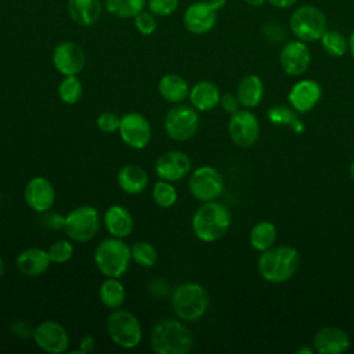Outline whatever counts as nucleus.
Listing matches in <instances>:
<instances>
[{
    "mask_svg": "<svg viewBox=\"0 0 354 354\" xmlns=\"http://www.w3.org/2000/svg\"><path fill=\"white\" fill-rule=\"evenodd\" d=\"M268 119L274 124H289L292 126L297 133L301 131L300 123L296 120L293 112L285 106H272L268 111Z\"/></svg>",
    "mask_w": 354,
    "mask_h": 354,
    "instance_id": "36",
    "label": "nucleus"
},
{
    "mask_svg": "<svg viewBox=\"0 0 354 354\" xmlns=\"http://www.w3.org/2000/svg\"><path fill=\"white\" fill-rule=\"evenodd\" d=\"M189 88L187 80L177 73H166L158 83L160 97L170 104H181L188 97Z\"/></svg>",
    "mask_w": 354,
    "mask_h": 354,
    "instance_id": "26",
    "label": "nucleus"
},
{
    "mask_svg": "<svg viewBox=\"0 0 354 354\" xmlns=\"http://www.w3.org/2000/svg\"><path fill=\"white\" fill-rule=\"evenodd\" d=\"M177 189L174 188L171 181L158 180L152 187V199L156 206L162 209H169L177 202Z\"/></svg>",
    "mask_w": 354,
    "mask_h": 354,
    "instance_id": "34",
    "label": "nucleus"
},
{
    "mask_svg": "<svg viewBox=\"0 0 354 354\" xmlns=\"http://www.w3.org/2000/svg\"><path fill=\"white\" fill-rule=\"evenodd\" d=\"M98 299L109 310L120 308L126 301V288L119 278L105 277L98 289Z\"/></svg>",
    "mask_w": 354,
    "mask_h": 354,
    "instance_id": "28",
    "label": "nucleus"
},
{
    "mask_svg": "<svg viewBox=\"0 0 354 354\" xmlns=\"http://www.w3.org/2000/svg\"><path fill=\"white\" fill-rule=\"evenodd\" d=\"M83 95V84L77 75L64 76L58 84V97L66 105H75Z\"/></svg>",
    "mask_w": 354,
    "mask_h": 354,
    "instance_id": "32",
    "label": "nucleus"
},
{
    "mask_svg": "<svg viewBox=\"0 0 354 354\" xmlns=\"http://www.w3.org/2000/svg\"><path fill=\"white\" fill-rule=\"evenodd\" d=\"M105 329L109 339L126 350L136 348L142 340V328L138 318L122 307L111 311L105 321Z\"/></svg>",
    "mask_w": 354,
    "mask_h": 354,
    "instance_id": "6",
    "label": "nucleus"
},
{
    "mask_svg": "<svg viewBox=\"0 0 354 354\" xmlns=\"http://www.w3.org/2000/svg\"><path fill=\"white\" fill-rule=\"evenodd\" d=\"M259 131L257 118L250 111H236L228 120V134L239 147H252L257 141Z\"/></svg>",
    "mask_w": 354,
    "mask_h": 354,
    "instance_id": "16",
    "label": "nucleus"
},
{
    "mask_svg": "<svg viewBox=\"0 0 354 354\" xmlns=\"http://www.w3.org/2000/svg\"><path fill=\"white\" fill-rule=\"evenodd\" d=\"M297 353H308V354H311V348H300Z\"/></svg>",
    "mask_w": 354,
    "mask_h": 354,
    "instance_id": "51",
    "label": "nucleus"
},
{
    "mask_svg": "<svg viewBox=\"0 0 354 354\" xmlns=\"http://www.w3.org/2000/svg\"><path fill=\"white\" fill-rule=\"evenodd\" d=\"M134 28L138 33H141L142 36H151L155 33L156 28H158V19L156 15H153L149 10H142L141 12H138L134 18Z\"/></svg>",
    "mask_w": 354,
    "mask_h": 354,
    "instance_id": "37",
    "label": "nucleus"
},
{
    "mask_svg": "<svg viewBox=\"0 0 354 354\" xmlns=\"http://www.w3.org/2000/svg\"><path fill=\"white\" fill-rule=\"evenodd\" d=\"M321 98V86L311 79L297 82L290 93L289 102L299 112H307L313 109Z\"/></svg>",
    "mask_w": 354,
    "mask_h": 354,
    "instance_id": "22",
    "label": "nucleus"
},
{
    "mask_svg": "<svg viewBox=\"0 0 354 354\" xmlns=\"http://www.w3.org/2000/svg\"><path fill=\"white\" fill-rule=\"evenodd\" d=\"M231 224L228 209L216 201L203 202L192 216V232L202 242H214L223 238Z\"/></svg>",
    "mask_w": 354,
    "mask_h": 354,
    "instance_id": "2",
    "label": "nucleus"
},
{
    "mask_svg": "<svg viewBox=\"0 0 354 354\" xmlns=\"http://www.w3.org/2000/svg\"><path fill=\"white\" fill-rule=\"evenodd\" d=\"M101 0H68L66 11L69 18L80 26L94 25L102 14Z\"/></svg>",
    "mask_w": 354,
    "mask_h": 354,
    "instance_id": "25",
    "label": "nucleus"
},
{
    "mask_svg": "<svg viewBox=\"0 0 354 354\" xmlns=\"http://www.w3.org/2000/svg\"><path fill=\"white\" fill-rule=\"evenodd\" d=\"M300 256L292 246H271L264 250L257 261L259 274L268 282L282 283L299 270Z\"/></svg>",
    "mask_w": 354,
    "mask_h": 354,
    "instance_id": "3",
    "label": "nucleus"
},
{
    "mask_svg": "<svg viewBox=\"0 0 354 354\" xmlns=\"http://www.w3.org/2000/svg\"><path fill=\"white\" fill-rule=\"evenodd\" d=\"M100 227V212L90 205L77 206L65 216L64 231L72 242L84 243L91 241L98 234Z\"/></svg>",
    "mask_w": 354,
    "mask_h": 354,
    "instance_id": "8",
    "label": "nucleus"
},
{
    "mask_svg": "<svg viewBox=\"0 0 354 354\" xmlns=\"http://www.w3.org/2000/svg\"><path fill=\"white\" fill-rule=\"evenodd\" d=\"M220 104H221L223 109H224L227 113H230V115H232V113H235L236 111H239V105H241L239 101H238V97L234 95V94H230V93L221 95Z\"/></svg>",
    "mask_w": 354,
    "mask_h": 354,
    "instance_id": "41",
    "label": "nucleus"
},
{
    "mask_svg": "<svg viewBox=\"0 0 354 354\" xmlns=\"http://www.w3.org/2000/svg\"><path fill=\"white\" fill-rule=\"evenodd\" d=\"M191 170V159L183 151H167L155 162V173L160 180L180 181Z\"/></svg>",
    "mask_w": 354,
    "mask_h": 354,
    "instance_id": "18",
    "label": "nucleus"
},
{
    "mask_svg": "<svg viewBox=\"0 0 354 354\" xmlns=\"http://www.w3.org/2000/svg\"><path fill=\"white\" fill-rule=\"evenodd\" d=\"M321 46L326 54L330 57H342L348 51V39L343 33L335 29H326L319 39Z\"/></svg>",
    "mask_w": 354,
    "mask_h": 354,
    "instance_id": "31",
    "label": "nucleus"
},
{
    "mask_svg": "<svg viewBox=\"0 0 354 354\" xmlns=\"http://www.w3.org/2000/svg\"><path fill=\"white\" fill-rule=\"evenodd\" d=\"M104 227L111 236L124 239L133 232L134 218L130 210L123 205L109 206L102 217Z\"/></svg>",
    "mask_w": 354,
    "mask_h": 354,
    "instance_id": "19",
    "label": "nucleus"
},
{
    "mask_svg": "<svg viewBox=\"0 0 354 354\" xmlns=\"http://www.w3.org/2000/svg\"><path fill=\"white\" fill-rule=\"evenodd\" d=\"M149 342L156 354H188L195 339L180 318H165L153 325Z\"/></svg>",
    "mask_w": 354,
    "mask_h": 354,
    "instance_id": "1",
    "label": "nucleus"
},
{
    "mask_svg": "<svg viewBox=\"0 0 354 354\" xmlns=\"http://www.w3.org/2000/svg\"><path fill=\"white\" fill-rule=\"evenodd\" d=\"M51 61L57 72L62 76L79 75L86 65L84 50L75 41H59L51 54Z\"/></svg>",
    "mask_w": 354,
    "mask_h": 354,
    "instance_id": "13",
    "label": "nucleus"
},
{
    "mask_svg": "<svg viewBox=\"0 0 354 354\" xmlns=\"http://www.w3.org/2000/svg\"><path fill=\"white\" fill-rule=\"evenodd\" d=\"M264 94L263 80L257 75L245 76L236 90L238 101L245 108H254L260 104Z\"/></svg>",
    "mask_w": 354,
    "mask_h": 354,
    "instance_id": "27",
    "label": "nucleus"
},
{
    "mask_svg": "<svg viewBox=\"0 0 354 354\" xmlns=\"http://www.w3.org/2000/svg\"><path fill=\"white\" fill-rule=\"evenodd\" d=\"M180 0H147L148 10L156 17H169L177 11Z\"/></svg>",
    "mask_w": 354,
    "mask_h": 354,
    "instance_id": "38",
    "label": "nucleus"
},
{
    "mask_svg": "<svg viewBox=\"0 0 354 354\" xmlns=\"http://www.w3.org/2000/svg\"><path fill=\"white\" fill-rule=\"evenodd\" d=\"M130 252H131V260L142 268H151L158 261L156 248L147 241H138L133 243L130 246Z\"/></svg>",
    "mask_w": 354,
    "mask_h": 354,
    "instance_id": "33",
    "label": "nucleus"
},
{
    "mask_svg": "<svg viewBox=\"0 0 354 354\" xmlns=\"http://www.w3.org/2000/svg\"><path fill=\"white\" fill-rule=\"evenodd\" d=\"M4 271H6V266H4L3 259L0 257V279H1V278H3V275H4Z\"/></svg>",
    "mask_w": 354,
    "mask_h": 354,
    "instance_id": "49",
    "label": "nucleus"
},
{
    "mask_svg": "<svg viewBox=\"0 0 354 354\" xmlns=\"http://www.w3.org/2000/svg\"><path fill=\"white\" fill-rule=\"evenodd\" d=\"M95 123H97V127L101 133L112 134V133L119 130L120 116H118L113 112H102V113L98 115Z\"/></svg>",
    "mask_w": 354,
    "mask_h": 354,
    "instance_id": "39",
    "label": "nucleus"
},
{
    "mask_svg": "<svg viewBox=\"0 0 354 354\" xmlns=\"http://www.w3.org/2000/svg\"><path fill=\"white\" fill-rule=\"evenodd\" d=\"M131 261L130 246L122 239L109 236L102 239L94 252V263L104 277L120 278Z\"/></svg>",
    "mask_w": 354,
    "mask_h": 354,
    "instance_id": "5",
    "label": "nucleus"
},
{
    "mask_svg": "<svg viewBox=\"0 0 354 354\" xmlns=\"http://www.w3.org/2000/svg\"><path fill=\"white\" fill-rule=\"evenodd\" d=\"M277 241V227L270 221L257 223L250 231V245L260 252L274 246Z\"/></svg>",
    "mask_w": 354,
    "mask_h": 354,
    "instance_id": "29",
    "label": "nucleus"
},
{
    "mask_svg": "<svg viewBox=\"0 0 354 354\" xmlns=\"http://www.w3.org/2000/svg\"><path fill=\"white\" fill-rule=\"evenodd\" d=\"M188 188L196 201L209 202L216 201L221 195L224 181L217 169L212 166H201L191 173Z\"/></svg>",
    "mask_w": 354,
    "mask_h": 354,
    "instance_id": "10",
    "label": "nucleus"
},
{
    "mask_svg": "<svg viewBox=\"0 0 354 354\" xmlns=\"http://www.w3.org/2000/svg\"><path fill=\"white\" fill-rule=\"evenodd\" d=\"M116 183L123 192L129 195H138L147 189L149 178L147 171L141 166L136 163H129L119 169Z\"/></svg>",
    "mask_w": 354,
    "mask_h": 354,
    "instance_id": "23",
    "label": "nucleus"
},
{
    "mask_svg": "<svg viewBox=\"0 0 354 354\" xmlns=\"http://www.w3.org/2000/svg\"><path fill=\"white\" fill-rule=\"evenodd\" d=\"M95 348V339L91 335H84L79 342V348L76 353L80 354H88Z\"/></svg>",
    "mask_w": 354,
    "mask_h": 354,
    "instance_id": "43",
    "label": "nucleus"
},
{
    "mask_svg": "<svg viewBox=\"0 0 354 354\" xmlns=\"http://www.w3.org/2000/svg\"><path fill=\"white\" fill-rule=\"evenodd\" d=\"M105 11L116 18H134L145 10L147 0H105Z\"/></svg>",
    "mask_w": 354,
    "mask_h": 354,
    "instance_id": "30",
    "label": "nucleus"
},
{
    "mask_svg": "<svg viewBox=\"0 0 354 354\" xmlns=\"http://www.w3.org/2000/svg\"><path fill=\"white\" fill-rule=\"evenodd\" d=\"M299 0H267V3L275 8H281V10H285V8H289L292 6H295Z\"/></svg>",
    "mask_w": 354,
    "mask_h": 354,
    "instance_id": "46",
    "label": "nucleus"
},
{
    "mask_svg": "<svg viewBox=\"0 0 354 354\" xmlns=\"http://www.w3.org/2000/svg\"><path fill=\"white\" fill-rule=\"evenodd\" d=\"M289 29L301 41H317L328 29V21L321 8L314 4H303L292 12Z\"/></svg>",
    "mask_w": 354,
    "mask_h": 354,
    "instance_id": "7",
    "label": "nucleus"
},
{
    "mask_svg": "<svg viewBox=\"0 0 354 354\" xmlns=\"http://www.w3.org/2000/svg\"><path fill=\"white\" fill-rule=\"evenodd\" d=\"M313 344H314V348L317 353L339 354V353H344L348 350L350 337L340 328L326 326L315 333Z\"/></svg>",
    "mask_w": 354,
    "mask_h": 354,
    "instance_id": "20",
    "label": "nucleus"
},
{
    "mask_svg": "<svg viewBox=\"0 0 354 354\" xmlns=\"http://www.w3.org/2000/svg\"><path fill=\"white\" fill-rule=\"evenodd\" d=\"M218 10L209 0H196L183 14V25L192 35L209 33L217 22Z\"/></svg>",
    "mask_w": 354,
    "mask_h": 354,
    "instance_id": "14",
    "label": "nucleus"
},
{
    "mask_svg": "<svg viewBox=\"0 0 354 354\" xmlns=\"http://www.w3.org/2000/svg\"><path fill=\"white\" fill-rule=\"evenodd\" d=\"M163 127L169 138L174 141L191 140L199 127V116L194 106L176 104L165 116Z\"/></svg>",
    "mask_w": 354,
    "mask_h": 354,
    "instance_id": "9",
    "label": "nucleus"
},
{
    "mask_svg": "<svg viewBox=\"0 0 354 354\" xmlns=\"http://www.w3.org/2000/svg\"><path fill=\"white\" fill-rule=\"evenodd\" d=\"M209 295L198 282H184L171 292L170 304L173 313L181 321H196L209 308Z\"/></svg>",
    "mask_w": 354,
    "mask_h": 354,
    "instance_id": "4",
    "label": "nucleus"
},
{
    "mask_svg": "<svg viewBox=\"0 0 354 354\" xmlns=\"http://www.w3.org/2000/svg\"><path fill=\"white\" fill-rule=\"evenodd\" d=\"M46 250L50 261L54 264L68 263L73 256V245L71 239H58L53 242Z\"/></svg>",
    "mask_w": 354,
    "mask_h": 354,
    "instance_id": "35",
    "label": "nucleus"
},
{
    "mask_svg": "<svg viewBox=\"0 0 354 354\" xmlns=\"http://www.w3.org/2000/svg\"><path fill=\"white\" fill-rule=\"evenodd\" d=\"M32 337L40 350L50 354L65 353L69 347V335L66 329L54 319H46L36 325Z\"/></svg>",
    "mask_w": 354,
    "mask_h": 354,
    "instance_id": "12",
    "label": "nucleus"
},
{
    "mask_svg": "<svg viewBox=\"0 0 354 354\" xmlns=\"http://www.w3.org/2000/svg\"><path fill=\"white\" fill-rule=\"evenodd\" d=\"M188 98L196 111H212L220 104V88L214 82L201 80L189 88Z\"/></svg>",
    "mask_w": 354,
    "mask_h": 354,
    "instance_id": "24",
    "label": "nucleus"
},
{
    "mask_svg": "<svg viewBox=\"0 0 354 354\" xmlns=\"http://www.w3.org/2000/svg\"><path fill=\"white\" fill-rule=\"evenodd\" d=\"M33 329L28 321H24V319H17L11 324V332L15 335V336H19V337H28V336H33Z\"/></svg>",
    "mask_w": 354,
    "mask_h": 354,
    "instance_id": "42",
    "label": "nucleus"
},
{
    "mask_svg": "<svg viewBox=\"0 0 354 354\" xmlns=\"http://www.w3.org/2000/svg\"><path fill=\"white\" fill-rule=\"evenodd\" d=\"M167 288H169V285L163 279H155V281L149 282V288L148 289L155 296H165L169 292Z\"/></svg>",
    "mask_w": 354,
    "mask_h": 354,
    "instance_id": "44",
    "label": "nucleus"
},
{
    "mask_svg": "<svg viewBox=\"0 0 354 354\" xmlns=\"http://www.w3.org/2000/svg\"><path fill=\"white\" fill-rule=\"evenodd\" d=\"M350 176H351V178L354 180V160H353L351 165H350Z\"/></svg>",
    "mask_w": 354,
    "mask_h": 354,
    "instance_id": "50",
    "label": "nucleus"
},
{
    "mask_svg": "<svg viewBox=\"0 0 354 354\" xmlns=\"http://www.w3.org/2000/svg\"><path fill=\"white\" fill-rule=\"evenodd\" d=\"M261 32H263L264 39L270 43H281V41L285 40V36H286V32H285L283 26L279 22H275V21L266 22L263 25Z\"/></svg>",
    "mask_w": 354,
    "mask_h": 354,
    "instance_id": "40",
    "label": "nucleus"
},
{
    "mask_svg": "<svg viewBox=\"0 0 354 354\" xmlns=\"http://www.w3.org/2000/svg\"><path fill=\"white\" fill-rule=\"evenodd\" d=\"M44 220H47L48 223H46L44 225L47 228L51 230H58V228H64V223H65V216H59V214H46Z\"/></svg>",
    "mask_w": 354,
    "mask_h": 354,
    "instance_id": "45",
    "label": "nucleus"
},
{
    "mask_svg": "<svg viewBox=\"0 0 354 354\" xmlns=\"http://www.w3.org/2000/svg\"><path fill=\"white\" fill-rule=\"evenodd\" d=\"M18 271L25 277H39L44 274L51 261L47 250L41 248H26L15 259Z\"/></svg>",
    "mask_w": 354,
    "mask_h": 354,
    "instance_id": "21",
    "label": "nucleus"
},
{
    "mask_svg": "<svg viewBox=\"0 0 354 354\" xmlns=\"http://www.w3.org/2000/svg\"><path fill=\"white\" fill-rule=\"evenodd\" d=\"M243 1L252 7H261L267 0H243Z\"/></svg>",
    "mask_w": 354,
    "mask_h": 354,
    "instance_id": "47",
    "label": "nucleus"
},
{
    "mask_svg": "<svg viewBox=\"0 0 354 354\" xmlns=\"http://www.w3.org/2000/svg\"><path fill=\"white\" fill-rule=\"evenodd\" d=\"M118 131L122 141L133 149H144L152 137L149 120L138 112H129L123 115L120 118Z\"/></svg>",
    "mask_w": 354,
    "mask_h": 354,
    "instance_id": "11",
    "label": "nucleus"
},
{
    "mask_svg": "<svg viewBox=\"0 0 354 354\" xmlns=\"http://www.w3.org/2000/svg\"><path fill=\"white\" fill-rule=\"evenodd\" d=\"M24 199L33 212L47 213L55 202V189L53 183L43 176L32 177L24 188Z\"/></svg>",
    "mask_w": 354,
    "mask_h": 354,
    "instance_id": "15",
    "label": "nucleus"
},
{
    "mask_svg": "<svg viewBox=\"0 0 354 354\" xmlns=\"http://www.w3.org/2000/svg\"><path fill=\"white\" fill-rule=\"evenodd\" d=\"M348 51H350V54H351V57L354 59V30L351 32V35L348 37Z\"/></svg>",
    "mask_w": 354,
    "mask_h": 354,
    "instance_id": "48",
    "label": "nucleus"
},
{
    "mask_svg": "<svg viewBox=\"0 0 354 354\" xmlns=\"http://www.w3.org/2000/svg\"><path fill=\"white\" fill-rule=\"evenodd\" d=\"M279 62L285 73L290 76L303 75L311 64V51L306 41L290 40L279 53Z\"/></svg>",
    "mask_w": 354,
    "mask_h": 354,
    "instance_id": "17",
    "label": "nucleus"
}]
</instances>
